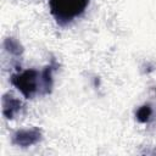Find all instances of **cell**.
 I'll list each match as a JSON object with an SVG mask.
<instances>
[{"label":"cell","mask_w":156,"mask_h":156,"mask_svg":"<svg viewBox=\"0 0 156 156\" xmlns=\"http://www.w3.org/2000/svg\"><path fill=\"white\" fill-rule=\"evenodd\" d=\"M89 0H49L51 15L60 24L71 22L84 12Z\"/></svg>","instance_id":"obj_1"},{"label":"cell","mask_w":156,"mask_h":156,"mask_svg":"<svg viewBox=\"0 0 156 156\" xmlns=\"http://www.w3.org/2000/svg\"><path fill=\"white\" fill-rule=\"evenodd\" d=\"M40 76L35 69H27L22 73L13 74L11 77V83L26 96L32 98L38 91V80Z\"/></svg>","instance_id":"obj_2"},{"label":"cell","mask_w":156,"mask_h":156,"mask_svg":"<svg viewBox=\"0 0 156 156\" xmlns=\"http://www.w3.org/2000/svg\"><path fill=\"white\" fill-rule=\"evenodd\" d=\"M41 138V133L38 128H32V129H21L17 130L12 135V143L15 145L26 147L29 145H33L38 143Z\"/></svg>","instance_id":"obj_3"},{"label":"cell","mask_w":156,"mask_h":156,"mask_svg":"<svg viewBox=\"0 0 156 156\" xmlns=\"http://www.w3.org/2000/svg\"><path fill=\"white\" fill-rule=\"evenodd\" d=\"M21 101L15 99L12 95H4L2 98V112L7 118H13L16 113L20 112L21 110Z\"/></svg>","instance_id":"obj_4"},{"label":"cell","mask_w":156,"mask_h":156,"mask_svg":"<svg viewBox=\"0 0 156 156\" xmlns=\"http://www.w3.org/2000/svg\"><path fill=\"white\" fill-rule=\"evenodd\" d=\"M51 72H52V67L51 66H48L40 74V83H41V87L44 89V93H49L50 91V88L52 85V76H51Z\"/></svg>","instance_id":"obj_5"},{"label":"cell","mask_w":156,"mask_h":156,"mask_svg":"<svg viewBox=\"0 0 156 156\" xmlns=\"http://www.w3.org/2000/svg\"><path fill=\"white\" fill-rule=\"evenodd\" d=\"M152 115V108L150 105H143L136 111V118L139 122H147Z\"/></svg>","instance_id":"obj_6"},{"label":"cell","mask_w":156,"mask_h":156,"mask_svg":"<svg viewBox=\"0 0 156 156\" xmlns=\"http://www.w3.org/2000/svg\"><path fill=\"white\" fill-rule=\"evenodd\" d=\"M4 46H5V49L7 51H10V52H12L15 55H18V54L22 52V46L20 45V43L17 40L12 39V38H7L5 40V43H4Z\"/></svg>","instance_id":"obj_7"}]
</instances>
